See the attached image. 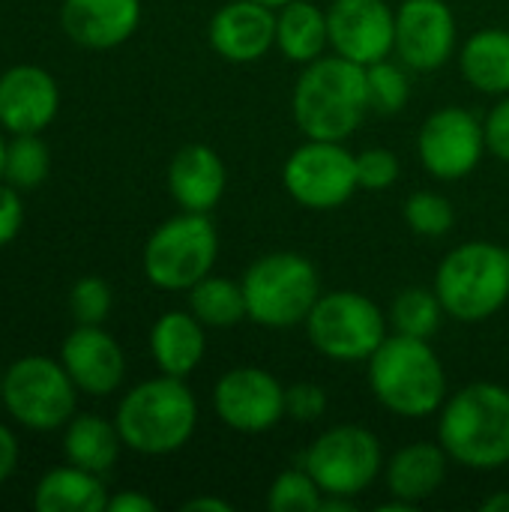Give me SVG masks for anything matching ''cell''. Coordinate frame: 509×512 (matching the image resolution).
Wrapping results in <instances>:
<instances>
[{
	"instance_id": "6da1fadb",
	"label": "cell",
	"mask_w": 509,
	"mask_h": 512,
	"mask_svg": "<svg viewBox=\"0 0 509 512\" xmlns=\"http://www.w3.org/2000/svg\"><path fill=\"white\" fill-rule=\"evenodd\" d=\"M291 111L306 138L345 141L372 111L366 66L351 63L339 54L306 63L294 84Z\"/></svg>"
},
{
	"instance_id": "7a4b0ae2",
	"label": "cell",
	"mask_w": 509,
	"mask_h": 512,
	"mask_svg": "<svg viewBox=\"0 0 509 512\" xmlns=\"http://www.w3.org/2000/svg\"><path fill=\"white\" fill-rule=\"evenodd\" d=\"M438 441L471 471H498L509 462V390L477 381L462 387L441 411Z\"/></svg>"
},
{
	"instance_id": "3957f363",
	"label": "cell",
	"mask_w": 509,
	"mask_h": 512,
	"mask_svg": "<svg viewBox=\"0 0 509 512\" xmlns=\"http://www.w3.org/2000/svg\"><path fill=\"white\" fill-rule=\"evenodd\" d=\"M369 387L381 408L396 417L423 420L447 399V375L429 339L387 336L369 357Z\"/></svg>"
},
{
	"instance_id": "277c9868",
	"label": "cell",
	"mask_w": 509,
	"mask_h": 512,
	"mask_svg": "<svg viewBox=\"0 0 509 512\" xmlns=\"http://www.w3.org/2000/svg\"><path fill=\"white\" fill-rule=\"evenodd\" d=\"M198 423V405L183 378L162 375L138 384L117 408V432L123 444L144 456L180 450Z\"/></svg>"
},
{
	"instance_id": "5b68a950",
	"label": "cell",
	"mask_w": 509,
	"mask_h": 512,
	"mask_svg": "<svg viewBox=\"0 0 509 512\" xmlns=\"http://www.w3.org/2000/svg\"><path fill=\"white\" fill-rule=\"evenodd\" d=\"M435 294L450 318L477 324L501 312L509 300V258L507 249L486 240H471L453 249L438 273Z\"/></svg>"
},
{
	"instance_id": "8992f818",
	"label": "cell",
	"mask_w": 509,
	"mask_h": 512,
	"mask_svg": "<svg viewBox=\"0 0 509 512\" xmlns=\"http://www.w3.org/2000/svg\"><path fill=\"white\" fill-rule=\"evenodd\" d=\"M240 285L249 321L270 330L306 324L312 306L321 297V279L315 264L297 252H270L258 258L246 270Z\"/></svg>"
},
{
	"instance_id": "52a82bcc",
	"label": "cell",
	"mask_w": 509,
	"mask_h": 512,
	"mask_svg": "<svg viewBox=\"0 0 509 512\" xmlns=\"http://www.w3.org/2000/svg\"><path fill=\"white\" fill-rule=\"evenodd\" d=\"M219 234L207 213H189L162 222L144 246V273L162 291H189L213 273Z\"/></svg>"
},
{
	"instance_id": "ba28073f",
	"label": "cell",
	"mask_w": 509,
	"mask_h": 512,
	"mask_svg": "<svg viewBox=\"0 0 509 512\" xmlns=\"http://www.w3.org/2000/svg\"><path fill=\"white\" fill-rule=\"evenodd\" d=\"M306 333L315 351L339 363L369 360L387 339V318L378 303L360 291L321 294L306 318Z\"/></svg>"
},
{
	"instance_id": "9c48e42d",
	"label": "cell",
	"mask_w": 509,
	"mask_h": 512,
	"mask_svg": "<svg viewBox=\"0 0 509 512\" xmlns=\"http://www.w3.org/2000/svg\"><path fill=\"white\" fill-rule=\"evenodd\" d=\"M303 465L324 495L357 498L378 480L384 453L381 441L369 429L336 426L318 435V441L306 450Z\"/></svg>"
},
{
	"instance_id": "30bf717a",
	"label": "cell",
	"mask_w": 509,
	"mask_h": 512,
	"mask_svg": "<svg viewBox=\"0 0 509 512\" xmlns=\"http://www.w3.org/2000/svg\"><path fill=\"white\" fill-rule=\"evenodd\" d=\"M3 402L9 414L39 432L60 429L75 411V381L48 357H24L3 378Z\"/></svg>"
},
{
	"instance_id": "8fae6325",
	"label": "cell",
	"mask_w": 509,
	"mask_h": 512,
	"mask_svg": "<svg viewBox=\"0 0 509 512\" xmlns=\"http://www.w3.org/2000/svg\"><path fill=\"white\" fill-rule=\"evenodd\" d=\"M285 192L306 210H336L357 189V156L342 147V141L306 138L282 168Z\"/></svg>"
},
{
	"instance_id": "7c38bea8",
	"label": "cell",
	"mask_w": 509,
	"mask_h": 512,
	"mask_svg": "<svg viewBox=\"0 0 509 512\" xmlns=\"http://www.w3.org/2000/svg\"><path fill=\"white\" fill-rule=\"evenodd\" d=\"M423 168L438 180H459L468 177L486 150V129L483 123L459 105L441 108L426 117L417 138Z\"/></svg>"
},
{
	"instance_id": "4fadbf2b",
	"label": "cell",
	"mask_w": 509,
	"mask_h": 512,
	"mask_svg": "<svg viewBox=\"0 0 509 512\" xmlns=\"http://www.w3.org/2000/svg\"><path fill=\"white\" fill-rule=\"evenodd\" d=\"M213 408L228 429L258 435L282 423L285 387L258 366H237L219 378Z\"/></svg>"
},
{
	"instance_id": "5bb4252c",
	"label": "cell",
	"mask_w": 509,
	"mask_h": 512,
	"mask_svg": "<svg viewBox=\"0 0 509 512\" xmlns=\"http://www.w3.org/2000/svg\"><path fill=\"white\" fill-rule=\"evenodd\" d=\"M327 33L339 57L372 66L390 57L396 45V12L384 0H333L327 6Z\"/></svg>"
},
{
	"instance_id": "9a60e30c",
	"label": "cell",
	"mask_w": 509,
	"mask_h": 512,
	"mask_svg": "<svg viewBox=\"0 0 509 512\" xmlns=\"http://www.w3.org/2000/svg\"><path fill=\"white\" fill-rule=\"evenodd\" d=\"M456 15L444 0H402L393 51L417 72L441 69L456 51Z\"/></svg>"
},
{
	"instance_id": "2e32d148",
	"label": "cell",
	"mask_w": 509,
	"mask_h": 512,
	"mask_svg": "<svg viewBox=\"0 0 509 512\" xmlns=\"http://www.w3.org/2000/svg\"><path fill=\"white\" fill-rule=\"evenodd\" d=\"M207 39L222 60L255 63L276 45V9L258 0H231L210 18Z\"/></svg>"
},
{
	"instance_id": "e0dca14e",
	"label": "cell",
	"mask_w": 509,
	"mask_h": 512,
	"mask_svg": "<svg viewBox=\"0 0 509 512\" xmlns=\"http://www.w3.org/2000/svg\"><path fill=\"white\" fill-rule=\"evenodd\" d=\"M63 369L90 396H108L123 384L126 360L120 345L99 324H78L63 342Z\"/></svg>"
},
{
	"instance_id": "ac0fdd59",
	"label": "cell",
	"mask_w": 509,
	"mask_h": 512,
	"mask_svg": "<svg viewBox=\"0 0 509 512\" xmlns=\"http://www.w3.org/2000/svg\"><path fill=\"white\" fill-rule=\"evenodd\" d=\"M57 84L39 66H15L0 75V126L12 135L45 129L57 114Z\"/></svg>"
},
{
	"instance_id": "d6986e66",
	"label": "cell",
	"mask_w": 509,
	"mask_h": 512,
	"mask_svg": "<svg viewBox=\"0 0 509 512\" xmlns=\"http://www.w3.org/2000/svg\"><path fill=\"white\" fill-rule=\"evenodd\" d=\"M60 21L78 45L114 48L135 33L141 0H66Z\"/></svg>"
},
{
	"instance_id": "ffe728a7",
	"label": "cell",
	"mask_w": 509,
	"mask_h": 512,
	"mask_svg": "<svg viewBox=\"0 0 509 512\" xmlns=\"http://www.w3.org/2000/svg\"><path fill=\"white\" fill-rule=\"evenodd\" d=\"M168 189L189 213H210L225 192V165L207 144H186L168 168Z\"/></svg>"
},
{
	"instance_id": "44dd1931",
	"label": "cell",
	"mask_w": 509,
	"mask_h": 512,
	"mask_svg": "<svg viewBox=\"0 0 509 512\" xmlns=\"http://www.w3.org/2000/svg\"><path fill=\"white\" fill-rule=\"evenodd\" d=\"M447 450L441 444H408L387 465V489L393 498L417 507L429 501L447 477Z\"/></svg>"
},
{
	"instance_id": "7402d4cb",
	"label": "cell",
	"mask_w": 509,
	"mask_h": 512,
	"mask_svg": "<svg viewBox=\"0 0 509 512\" xmlns=\"http://www.w3.org/2000/svg\"><path fill=\"white\" fill-rule=\"evenodd\" d=\"M150 351L162 375L186 378L204 357V324L192 312H165L150 330Z\"/></svg>"
},
{
	"instance_id": "603a6c76",
	"label": "cell",
	"mask_w": 509,
	"mask_h": 512,
	"mask_svg": "<svg viewBox=\"0 0 509 512\" xmlns=\"http://www.w3.org/2000/svg\"><path fill=\"white\" fill-rule=\"evenodd\" d=\"M33 507L39 512H102L108 510V492L99 474L72 468H54L36 486Z\"/></svg>"
},
{
	"instance_id": "cb8c5ba5",
	"label": "cell",
	"mask_w": 509,
	"mask_h": 512,
	"mask_svg": "<svg viewBox=\"0 0 509 512\" xmlns=\"http://www.w3.org/2000/svg\"><path fill=\"white\" fill-rule=\"evenodd\" d=\"M465 81L489 96L509 93V30L486 27L477 30L459 54Z\"/></svg>"
},
{
	"instance_id": "d4e9b609",
	"label": "cell",
	"mask_w": 509,
	"mask_h": 512,
	"mask_svg": "<svg viewBox=\"0 0 509 512\" xmlns=\"http://www.w3.org/2000/svg\"><path fill=\"white\" fill-rule=\"evenodd\" d=\"M330 45L327 12L309 0H291L276 12V48L291 63H312Z\"/></svg>"
},
{
	"instance_id": "484cf974",
	"label": "cell",
	"mask_w": 509,
	"mask_h": 512,
	"mask_svg": "<svg viewBox=\"0 0 509 512\" xmlns=\"http://www.w3.org/2000/svg\"><path fill=\"white\" fill-rule=\"evenodd\" d=\"M120 444H123V438H120L117 426H111L108 420L93 417V414L75 417L63 438L66 459L93 474L111 471V465L120 456Z\"/></svg>"
},
{
	"instance_id": "4316f807",
	"label": "cell",
	"mask_w": 509,
	"mask_h": 512,
	"mask_svg": "<svg viewBox=\"0 0 509 512\" xmlns=\"http://www.w3.org/2000/svg\"><path fill=\"white\" fill-rule=\"evenodd\" d=\"M189 312L204 327H216V330L237 327L243 318H249L243 285L222 276H204L198 285L189 288Z\"/></svg>"
},
{
	"instance_id": "83f0119b",
	"label": "cell",
	"mask_w": 509,
	"mask_h": 512,
	"mask_svg": "<svg viewBox=\"0 0 509 512\" xmlns=\"http://www.w3.org/2000/svg\"><path fill=\"white\" fill-rule=\"evenodd\" d=\"M444 315L447 312L441 306V297L429 288H405L396 294L390 306L393 330L402 336H414V339H432L441 330Z\"/></svg>"
},
{
	"instance_id": "f1b7e54d",
	"label": "cell",
	"mask_w": 509,
	"mask_h": 512,
	"mask_svg": "<svg viewBox=\"0 0 509 512\" xmlns=\"http://www.w3.org/2000/svg\"><path fill=\"white\" fill-rule=\"evenodd\" d=\"M3 177L15 189H33L48 177V147L36 138V132L15 135L6 144V171Z\"/></svg>"
},
{
	"instance_id": "f546056e",
	"label": "cell",
	"mask_w": 509,
	"mask_h": 512,
	"mask_svg": "<svg viewBox=\"0 0 509 512\" xmlns=\"http://www.w3.org/2000/svg\"><path fill=\"white\" fill-rule=\"evenodd\" d=\"M366 90H369V108L378 114H399L411 96L408 72L393 60H378L366 66Z\"/></svg>"
},
{
	"instance_id": "4dcf8cb0",
	"label": "cell",
	"mask_w": 509,
	"mask_h": 512,
	"mask_svg": "<svg viewBox=\"0 0 509 512\" xmlns=\"http://www.w3.org/2000/svg\"><path fill=\"white\" fill-rule=\"evenodd\" d=\"M321 501L324 492L306 468L282 471L267 495V507L273 512H321Z\"/></svg>"
},
{
	"instance_id": "1f68e13d",
	"label": "cell",
	"mask_w": 509,
	"mask_h": 512,
	"mask_svg": "<svg viewBox=\"0 0 509 512\" xmlns=\"http://www.w3.org/2000/svg\"><path fill=\"white\" fill-rule=\"evenodd\" d=\"M405 222L411 225L414 234L420 237H444L453 231V222H456V210L453 204L438 195V192H414L408 201H405Z\"/></svg>"
},
{
	"instance_id": "d6a6232c",
	"label": "cell",
	"mask_w": 509,
	"mask_h": 512,
	"mask_svg": "<svg viewBox=\"0 0 509 512\" xmlns=\"http://www.w3.org/2000/svg\"><path fill=\"white\" fill-rule=\"evenodd\" d=\"M69 309L78 324H102L111 312V288L102 279L87 276L72 288Z\"/></svg>"
},
{
	"instance_id": "836d02e7",
	"label": "cell",
	"mask_w": 509,
	"mask_h": 512,
	"mask_svg": "<svg viewBox=\"0 0 509 512\" xmlns=\"http://www.w3.org/2000/svg\"><path fill=\"white\" fill-rule=\"evenodd\" d=\"M399 177V159L396 153L384 150V147H369L357 156V183L360 189L369 192H381L390 189Z\"/></svg>"
},
{
	"instance_id": "e575fe53",
	"label": "cell",
	"mask_w": 509,
	"mask_h": 512,
	"mask_svg": "<svg viewBox=\"0 0 509 512\" xmlns=\"http://www.w3.org/2000/svg\"><path fill=\"white\" fill-rule=\"evenodd\" d=\"M327 414V393L318 384H294L285 390V417L297 423H315Z\"/></svg>"
},
{
	"instance_id": "d590c367",
	"label": "cell",
	"mask_w": 509,
	"mask_h": 512,
	"mask_svg": "<svg viewBox=\"0 0 509 512\" xmlns=\"http://www.w3.org/2000/svg\"><path fill=\"white\" fill-rule=\"evenodd\" d=\"M483 129H486V150L509 165V93L489 111Z\"/></svg>"
},
{
	"instance_id": "8d00e7d4",
	"label": "cell",
	"mask_w": 509,
	"mask_h": 512,
	"mask_svg": "<svg viewBox=\"0 0 509 512\" xmlns=\"http://www.w3.org/2000/svg\"><path fill=\"white\" fill-rule=\"evenodd\" d=\"M21 201L15 195V186H0V246H6L18 228H21Z\"/></svg>"
},
{
	"instance_id": "74e56055",
	"label": "cell",
	"mask_w": 509,
	"mask_h": 512,
	"mask_svg": "<svg viewBox=\"0 0 509 512\" xmlns=\"http://www.w3.org/2000/svg\"><path fill=\"white\" fill-rule=\"evenodd\" d=\"M108 510L111 512H156V504L141 495V492H120L114 498H108Z\"/></svg>"
},
{
	"instance_id": "f35d334b",
	"label": "cell",
	"mask_w": 509,
	"mask_h": 512,
	"mask_svg": "<svg viewBox=\"0 0 509 512\" xmlns=\"http://www.w3.org/2000/svg\"><path fill=\"white\" fill-rule=\"evenodd\" d=\"M18 465V444H15V435L0 426V483L9 480V474L15 471Z\"/></svg>"
},
{
	"instance_id": "ab89813d",
	"label": "cell",
	"mask_w": 509,
	"mask_h": 512,
	"mask_svg": "<svg viewBox=\"0 0 509 512\" xmlns=\"http://www.w3.org/2000/svg\"><path fill=\"white\" fill-rule=\"evenodd\" d=\"M183 512H231V504L222 498H192L183 504Z\"/></svg>"
},
{
	"instance_id": "60d3db41",
	"label": "cell",
	"mask_w": 509,
	"mask_h": 512,
	"mask_svg": "<svg viewBox=\"0 0 509 512\" xmlns=\"http://www.w3.org/2000/svg\"><path fill=\"white\" fill-rule=\"evenodd\" d=\"M321 512H354V498H342V495H324Z\"/></svg>"
},
{
	"instance_id": "b9f144b4",
	"label": "cell",
	"mask_w": 509,
	"mask_h": 512,
	"mask_svg": "<svg viewBox=\"0 0 509 512\" xmlns=\"http://www.w3.org/2000/svg\"><path fill=\"white\" fill-rule=\"evenodd\" d=\"M483 510L486 512H509V492H498V495H492L489 501H483Z\"/></svg>"
},
{
	"instance_id": "7bdbcfd3",
	"label": "cell",
	"mask_w": 509,
	"mask_h": 512,
	"mask_svg": "<svg viewBox=\"0 0 509 512\" xmlns=\"http://www.w3.org/2000/svg\"><path fill=\"white\" fill-rule=\"evenodd\" d=\"M3 171H6V141L0 138V177H3Z\"/></svg>"
},
{
	"instance_id": "ee69618b",
	"label": "cell",
	"mask_w": 509,
	"mask_h": 512,
	"mask_svg": "<svg viewBox=\"0 0 509 512\" xmlns=\"http://www.w3.org/2000/svg\"><path fill=\"white\" fill-rule=\"evenodd\" d=\"M258 3H264V6H270V9H282V6L291 3V0H258Z\"/></svg>"
},
{
	"instance_id": "f6af8a7d",
	"label": "cell",
	"mask_w": 509,
	"mask_h": 512,
	"mask_svg": "<svg viewBox=\"0 0 509 512\" xmlns=\"http://www.w3.org/2000/svg\"><path fill=\"white\" fill-rule=\"evenodd\" d=\"M507 258H509V249H507Z\"/></svg>"
}]
</instances>
